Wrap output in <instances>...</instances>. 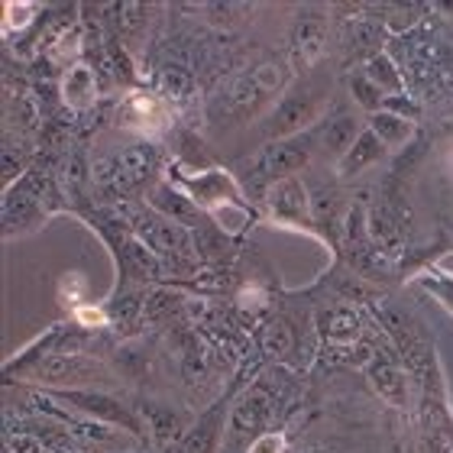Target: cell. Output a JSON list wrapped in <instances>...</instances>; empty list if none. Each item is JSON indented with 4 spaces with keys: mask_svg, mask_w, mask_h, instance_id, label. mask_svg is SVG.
<instances>
[{
    "mask_svg": "<svg viewBox=\"0 0 453 453\" xmlns=\"http://www.w3.org/2000/svg\"><path fill=\"white\" fill-rule=\"evenodd\" d=\"M320 45H324V43H320V30L314 26V23H308L305 30L298 33V39H295V52L301 55L305 62H314V59H318V52H320Z\"/></svg>",
    "mask_w": 453,
    "mask_h": 453,
    "instance_id": "cell-1",
    "label": "cell"
},
{
    "mask_svg": "<svg viewBox=\"0 0 453 453\" xmlns=\"http://www.w3.org/2000/svg\"><path fill=\"white\" fill-rule=\"evenodd\" d=\"M376 156H379V140L363 136V140H359V146H357V159H353V165L369 162V159H376Z\"/></svg>",
    "mask_w": 453,
    "mask_h": 453,
    "instance_id": "cell-2",
    "label": "cell"
}]
</instances>
